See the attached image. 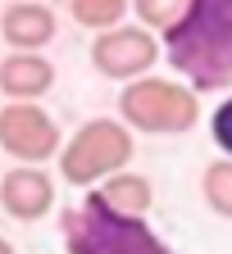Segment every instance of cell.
I'll use <instances>...</instances> for the list:
<instances>
[{"label": "cell", "mask_w": 232, "mask_h": 254, "mask_svg": "<svg viewBox=\"0 0 232 254\" xmlns=\"http://www.w3.org/2000/svg\"><path fill=\"white\" fill-rule=\"evenodd\" d=\"M55 86V64L46 55H5L0 59V95L14 105H41V95H50Z\"/></svg>", "instance_id": "cell-8"}, {"label": "cell", "mask_w": 232, "mask_h": 254, "mask_svg": "<svg viewBox=\"0 0 232 254\" xmlns=\"http://www.w3.org/2000/svg\"><path fill=\"white\" fill-rule=\"evenodd\" d=\"M127 164H132V127L123 118H91L59 150V177L69 186H101Z\"/></svg>", "instance_id": "cell-4"}, {"label": "cell", "mask_w": 232, "mask_h": 254, "mask_svg": "<svg viewBox=\"0 0 232 254\" xmlns=\"http://www.w3.org/2000/svg\"><path fill=\"white\" fill-rule=\"evenodd\" d=\"M127 5L132 0H69V14H73L78 27H87V32L101 37V32H110V27H123Z\"/></svg>", "instance_id": "cell-11"}, {"label": "cell", "mask_w": 232, "mask_h": 254, "mask_svg": "<svg viewBox=\"0 0 232 254\" xmlns=\"http://www.w3.org/2000/svg\"><path fill=\"white\" fill-rule=\"evenodd\" d=\"M0 254H14V245H9V241H0Z\"/></svg>", "instance_id": "cell-15"}, {"label": "cell", "mask_w": 232, "mask_h": 254, "mask_svg": "<svg viewBox=\"0 0 232 254\" xmlns=\"http://www.w3.org/2000/svg\"><path fill=\"white\" fill-rule=\"evenodd\" d=\"M159 46L191 91L232 86V0H187L182 18L159 32Z\"/></svg>", "instance_id": "cell-1"}, {"label": "cell", "mask_w": 232, "mask_h": 254, "mask_svg": "<svg viewBox=\"0 0 232 254\" xmlns=\"http://www.w3.org/2000/svg\"><path fill=\"white\" fill-rule=\"evenodd\" d=\"M55 9L41 5V0H14V5L0 14V37H5L14 50L23 55H37L55 41Z\"/></svg>", "instance_id": "cell-9"}, {"label": "cell", "mask_w": 232, "mask_h": 254, "mask_svg": "<svg viewBox=\"0 0 232 254\" xmlns=\"http://www.w3.org/2000/svg\"><path fill=\"white\" fill-rule=\"evenodd\" d=\"M118 118L132 132H150V136H182L201 123V100L187 82L169 77H141L127 82L118 91Z\"/></svg>", "instance_id": "cell-3"}, {"label": "cell", "mask_w": 232, "mask_h": 254, "mask_svg": "<svg viewBox=\"0 0 232 254\" xmlns=\"http://www.w3.org/2000/svg\"><path fill=\"white\" fill-rule=\"evenodd\" d=\"M59 232L69 254H173V245L146 218L114 213L96 190H87L82 204L59 213Z\"/></svg>", "instance_id": "cell-2"}, {"label": "cell", "mask_w": 232, "mask_h": 254, "mask_svg": "<svg viewBox=\"0 0 232 254\" xmlns=\"http://www.w3.org/2000/svg\"><path fill=\"white\" fill-rule=\"evenodd\" d=\"M210 136H214V145L223 150V159H232V95L210 114Z\"/></svg>", "instance_id": "cell-14"}, {"label": "cell", "mask_w": 232, "mask_h": 254, "mask_svg": "<svg viewBox=\"0 0 232 254\" xmlns=\"http://www.w3.org/2000/svg\"><path fill=\"white\" fill-rule=\"evenodd\" d=\"M0 213H5V209H0Z\"/></svg>", "instance_id": "cell-16"}, {"label": "cell", "mask_w": 232, "mask_h": 254, "mask_svg": "<svg viewBox=\"0 0 232 254\" xmlns=\"http://www.w3.org/2000/svg\"><path fill=\"white\" fill-rule=\"evenodd\" d=\"M0 209L18 222H41L55 209V182L41 168H27L18 164L14 173L0 177Z\"/></svg>", "instance_id": "cell-7"}, {"label": "cell", "mask_w": 232, "mask_h": 254, "mask_svg": "<svg viewBox=\"0 0 232 254\" xmlns=\"http://www.w3.org/2000/svg\"><path fill=\"white\" fill-rule=\"evenodd\" d=\"M159 55H164V46H159L155 32H146L141 23H132V27L123 23V27H110V32H101L91 41V68L101 77H110V82L127 86V82L150 77Z\"/></svg>", "instance_id": "cell-5"}, {"label": "cell", "mask_w": 232, "mask_h": 254, "mask_svg": "<svg viewBox=\"0 0 232 254\" xmlns=\"http://www.w3.org/2000/svg\"><path fill=\"white\" fill-rule=\"evenodd\" d=\"M0 150H5L9 159H18V164L37 168V164H46V159H55L64 145H59L55 118L41 105L5 100V109H0Z\"/></svg>", "instance_id": "cell-6"}, {"label": "cell", "mask_w": 232, "mask_h": 254, "mask_svg": "<svg viewBox=\"0 0 232 254\" xmlns=\"http://www.w3.org/2000/svg\"><path fill=\"white\" fill-rule=\"evenodd\" d=\"M187 9V0H132V14L141 18L146 32H169Z\"/></svg>", "instance_id": "cell-13"}, {"label": "cell", "mask_w": 232, "mask_h": 254, "mask_svg": "<svg viewBox=\"0 0 232 254\" xmlns=\"http://www.w3.org/2000/svg\"><path fill=\"white\" fill-rule=\"evenodd\" d=\"M91 190H96V195H101L114 213H127V218H146L150 204H155V186H150V177H146V173H132V168L105 177L101 186H91Z\"/></svg>", "instance_id": "cell-10"}, {"label": "cell", "mask_w": 232, "mask_h": 254, "mask_svg": "<svg viewBox=\"0 0 232 254\" xmlns=\"http://www.w3.org/2000/svg\"><path fill=\"white\" fill-rule=\"evenodd\" d=\"M201 195H205V209L210 213L232 218V159H214V164H205Z\"/></svg>", "instance_id": "cell-12"}]
</instances>
